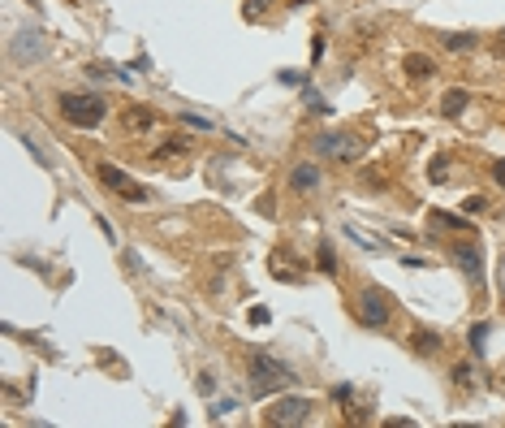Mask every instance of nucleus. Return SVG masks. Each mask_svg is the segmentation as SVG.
<instances>
[{"mask_svg": "<svg viewBox=\"0 0 505 428\" xmlns=\"http://www.w3.org/2000/svg\"><path fill=\"white\" fill-rule=\"evenodd\" d=\"M246 372H251L255 394H268V390H281V385H294V372L281 363V359H272L268 351H251Z\"/></svg>", "mask_w": 505, "mask_h": 428, "instance_id": "f257e3e1", "label": "nucleus"}, {"mask_svg": "<svg viewBox=\"0 0 505 428\" xmlns=\"http://www.w3.org/2000/svg\"><path fill=\"white\" fill-rule=\"evenodd\" d=\"M61 117H65L70 126L91 130V126H99V122L108 117V104H104L99 95H61Z\"/></svg>", "mask_w": 505, "mask_h": 428, "instance_id": "f03ea898", "label": "nucleus"}, {"mask_svg": "<svg viewBox=\"0 0 505 428\" xmlns=\"http://www.w3.org/2000/svg\"><path fill=\"white\" fill-rule=\"evenodd\" d=\"M389 316H393V299H389V290L367 286V290L359 294V320H363L367 329H384V325H389Z\"/></svg>", "mask_w": 505, "mask_h": 428, "instance_id": "7ed1b4c3", "label": "nucleus"}, {"mask_svg": "<svg viewBox=\"0 0 505 428\" xmlns=\"http://www.w3.org/2000/svg\"><path fill=\"white\" fill-rule=\"evenodd\" d=\"M95 178H99L108 191H117L121 199H130V203H147V199H151V191H147V186H139L134 178H126L117 165H108V160H99V165H95Z\"/></svg>", "mask_w": 505, "mask_h": 428, "instance_id": "20e7f679", "label": "nucleus"}, {"mask_svg": "<svg viewBox=\"0 0 505 428\" xmlns=\"http://www.w3.org/2000/svg\"><path fill=\"white\" fill-rule=\"evenodd\" d=\"M315 151L328 160H359L363 156V139L346 134V130H332V134H315Z\"/></svg>", "mask_w": 505, "mask_h": 428, "instance_id": "39448f33", "label": "nucleus"}, {"mask_svg": "<svg viewBox=\"0 0 505 428\" xmlns=\"http://www.w3.org/2000/svg\"><path fill=\"white\" fill-rule=\"evenodd\" d=\"M264 419H268V424H281V428H298V424L311 419V402H307V398H276V402L264 411Z\"/></svg>", "mask_w": 505, "mask_h": 428, "instance_id": "423d86ee", "label": "nucleus"}, {"mask_svg": "<svg viewBox=\"0 0 505 428\" xmlns=\"http://www.w3.org/2000/svg\"><path fill=\"white\" fill-rule=\"evenodd\" d=\"M449 255H454V264H458V269H462L471 282L484 277V251H479L475 242H454V251H449Z\"/></svg>", "mask_w": 505, "mask_h": 428, "instance_id": "0eeeda50", "label": "nucleus"}, {"mask_svg": "<svg viewBox=\"0 0 505 428\" xmlns=\"http://www.w3.org/2000/svg\"><path fill=\"white\" fill-rule=\"evenodd\" d=\"M43 39H39V31H22L18 39H13V48H9V57L18 61V65H26V61H39L43 57Z\"/></svg>", "mask_w": 505, "mask_h": 428, "instance_id": "6e6552de", "label": "nucleus"}, {"mask_svg": "<svg viewBox=\"0 0 505 428\" xmlns=\"http://www.w3.org/2000/svg\"><path fill=\"white\" fill-rule=\"evenodd\" d=\"M121 126H126L130 134H151L160 122H156V113H151V109H143V104H130V109L121 113Z\"/></svg>", "mask_w": 505, "mask_h": 428, "instance_id": "1a4fd4ad", "label": "nucleus"}, {"mask_svg": "<svg viewBox=\"0 0 505 428\" xmlns=\"http://www.w3.org/2000/svg\"><path fill=\"white\" fill-rule=\"evenodd\" d=\"M402 70H406V78L423 82V78H432V74H436V61H432V57H423V52H406Z\"/></svg>", "mask_w": 505, "mask_h": 428, "instance_id": "9d476101", "label": "nucleus"}, {"mask_svg": "<svg viewBox=\"0 0 505 428\" xmlns=\"http://www.w3.org/2000/svg\"><path fill=\"white\" fill-rule=\"evenodd\" d=\"M467 104H471V95H467L462 87H449V91L440 95V113H445V117H462Z\"/></svg>", "mask_w": 505, "mask_h": 428, "instance_id": "9b49d317", "label": "nucleus"}, {"mask_svg": "<svg viewBox=\"0 0 505 428\" xmlns=\"http://www.w3.org/2000/svg\"><path fill=\"white\" fill-rule=\"evenodd\" d=\"M406 346H411L415 355H436V351H440V333H432V329H411Z\"/></svg>", "mask_w": 505, "mask_h": 428, "instance_id": "f8f14e48", "label": "nucleus"}, {"mask_svg": "<svg viewBox=\"0 0 505 428\" xmlns=\"http://www.w3.org/2000/svg\"><path fill=\"white\" fill-rule=\"evenodd\" d=\"M268 269H272V277H281V282H298V264H294L286 251H272V255H268Z\"/></svg>", "mask_w": 505, "mask_h": 428, "instance_id": "ddd939ff", "label": "nucleus"}, {"mask_svg": "<svg viewBox=\"0 0 505 428\" xmlns=\"http://www.w3.org/2000/svg\"><path fill=\"white\" fill-rule=\"evenodd\" d=\"M290 186H294L298 195L315 191V186H320V169H315V165H294V173H290Z\"/></svg>", "mask_w": 505, "mask_h": 428, "instance_id": "4468645a", "label": "nucleus"}, {"mask_svg": "<svg viewBox=\"0 0 505 428\" xmlns=\"http://www.w3.org/2000/svg\"><path fill=\"white\" fill-rule=\"evenodd\" d=\"M186 151H190V139H186V134H178V139H164L151 156H156V160H168V156H186Z\"/></svg>", "mask_w": 505, "mask_h": 428, "instance_id": "2eb2a0df", "label": "nucleus"}, {"mask_svg": "<svg viewBox=\"0 0 505 428\" xmlns=\"http://www.w3.org/2000/svg\"><path fill=\"white\" fill-rule=\"evenodd\" d=\"M445 39V48L449 52H471V48H479V35L475 31H462V35H440Z\"/></svg>", "mask_w": 505, "mask_h": 428, "instance_id": "dca6fc26", "label": "nucleus"}, {"mask_svg": "<svg viewBox=\"0 0 505 428\" xmlns=\"http://www.w3.org/2000/svg\"><path fill=\"white\" fill-rule=\"evenodd\" d=\"M315 260H320V273H328V277L337 273V260H332V242H328V238L320 242V255H315Z\"/></svg>", "mask_w": 505, "mask_h": 428, "instance_id": "f3484780", "label": "nucleus"}, {"mask_svg": "<svg viewBox=\"0 0 505 428\" xmlns=\"http://www.w3.org/2000/svg\"><path fill=\"white\" fill-rule=\"evenodd\" d=\"M462 212H467V217H479V212H488V195H467V199H462Z\"/></svg>", "mask_w": 505, "mask_h": 428, "instance_id": "a211bd4d", "label": "nucleus"}, {"mask_svg": "<svg viewBox=\"0 0 505 428\" xmlns=\"http://www.w3.org/2000/svg\"><path fill=\"white\" fill-rule=\"evenodd\" d=\"M454 385H458V390H471V385H475L471 363H458V368H454Z\"/></svg>", "mask_w": 505, "mask_h": 428, "instance_id": "6ab92c4d", "label": "nucleus"}, {"mask_svg": "<svg viewBox=\"0 0 505 428\" xmlns=\"http://www.w3.org/2000/svg\"><path fill=\"white\" fill-rule=\"evenodd\" d=\"M484 338H488V325H475V329L467 333V346H471L475 355H484Z\"/></svg>", "mask_w": 505, "mask_h": 428, "instance_id": "aec40b11", "label": "nucleus"}, {"mask_svg": "<svg viewBox=\"0 0 505 428\" xmlns=\"http://www.w3.org/2000/svg\"><path fill=\"white\" fill-rule=\"evenodd\" d=\"M428 178H432L436 186H440V182L449 178V160H445V156H436V160H432V169H428Z\"/></svg>", "mask_w": 505, "mask_h": 428, "instance_id": "412c9836", "label": "nucleus"}, {"mask_svg": "<svg viewBox=\"0 0 505 428\" xmlns=\"http://www.w3.org/2000/svg\"><path fill=\"white\" fill-rule=\"evenodd\" d=\"M432 225H445V230H462L467 221H462V217H445V212H432Z\"/></svg>", "mask_w": 505, "mask_h": 428, "instance_id": "4be33fe9", "label": "nucleus"}, {"mask_svg": "<svg viewBox=\"0 0 505 428\" xmlns=\"http://www.w3.org/2000/svg\"><path fill=\"white\" fill-rule=\"evenodd\" d=\"M264 9H268V0H246V18H251V22H255Z\"/></svg>", "mask_w": 505, "mask_h": 428, "instance_id": "5701e85b", "label": "nucleus"}, {"mask_svg": "<svg viewBox=\"0 0 505 428\" xmlns=\"http://www.w3.org/2000/svg\"><path fill=\"white\" fill-rule=\"evenodd\" d=\"M251 325H268V307H251Z\"/></svg>", "mask_w": 505, "mask_h": 428, "instance_id": "b1692460", "label": "nucleus"}, {"mask_svg": "<svg viewBox=\"0 0 505 428\" xmlns=\"http://www.w3.org/2000/svg\"><path fill=\"white\" fill-rule=\"evenodd\" d=\"M186 126H199V130H212V122H207V117H195V113H186Z\"/></svg>", "mask_w": 505, "mask_h": 428, "instance_id": "393cba45", "label": "nucleus"}, {"mask_svg": "<svg viewBox=\"0 0 505 428\" xmlns=\"http://www.w3.org/2000/svg\"><path fill=\"white\" fill-rule=\"evenodd\" d=\"M492 178H496V186H505V160H496V165H492Z\"/></svg>", "mask_w": 505, "mask_h": 428, "instance_id": "a878e982", "label": "nucleus"}, {"mask_svg": "<svg viewBox=\"0 0 505 428\" xmlns=\"http://www.w3.org/2000/svg\"><path fill=\"white\" fill-rule=\"evenodd\" d=\"M492 52H496V57H501V61H505V31H501V35H496V43H492Z\"/></svg>", "mask_w": 505, "mask_h": 428, "instance_id": "bb28decb", "label": "nucleus"}, {"mask_svg": "<svg viewBox=\"0 0 505 428\" xmlns=\"http://www.w3.org/2000/svg\"><path fill=\"white\" fill-rule=\"evenodd\" d=\"M496 286H501V294H505V255H501V273H496Z\"/></svg>", "mask_w": 505, "mask_h": 428, "instance_id": "cd10ccee", "label": "nucleus"}]
</instances>
